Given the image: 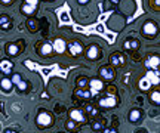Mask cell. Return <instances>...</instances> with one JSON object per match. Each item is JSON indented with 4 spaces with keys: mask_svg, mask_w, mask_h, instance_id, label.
Masks as SVG:
<instances>
[{
    "mask_svg": "<svg viewBox=\"0 0 160 133\" xmlns=\"http://www.w3.org/2000/svg\"><path fill=\"white\" fill-rule=\"evenodd\" d=\"M159 69H148L147 74L144 75L142 78L139 80L138 86L141 90H148L151 86H156L159 84Z\"/></svg>",
    "mask_w": 160,
    "mask_h": 133,
    "instance_id": "6da1fadb",
    "label": "cell"
},
{
    "mask_svg": "<svg viewBox=\"0 0 160 133\" xmlns=\"http://www.w3.org/2000/svg\"><path fill=\"white\" fill-rule=\"evenodd\" d=\"M142 34L145 37H154L157 34V24L154 21H147L142 25Z\"/></svg>",
    "mask_w": 160,
    "mask_h": 133,
    "instance_id": "7a4b0ae2",
    "label": "cell"
},
{
    "mask_svg": "<svg viewBox=\"0 0 160 133\" xmlns=\"http://www.w3.org/2000/svg\"><path fill=\"white\" fill-rule=\"evenodd\" d=\"M36 121H37V124L42 126V127H48V126H51L52 124V117H51V114H48V112H45V111H42L39 116H37Z\"/></svg>",
    "mask_w": 160,
    "mask_h": 133,
    "instance_id": "3957f363",
    "label": "cell"
},
{
    "mask_svg": "<svg viewBox=\"0 0 160 133\" xmlns=\"http://www.w3.org/2000/svg\"><path fill=\"white\" fill-rule=\"evenodd\" d=\"M89 83V86H91V95L92 96H95L98 92H101L104 89V81L99 80V78H92V80L88 81Z\"/></svg>",
    "mask_w": 160,
    "mask_h": 133,
    "instance_id": "277c9868",
    "label": "cell"
},
{
    "mask_svg": "<svg viewBox=\"0 0 160 133\" xmlns=\"http://www.w3.org/2000/svg\"><path fill=\"white\" fill-rule=\"evenodd\" d=\"M11 80H12V83H13V84L18 87V90H21V92H25V90L28 89V84H27V81L24 80V78H22V77H21L19 74H13V75H12Z\"/></svg>",
    "mask_w": 160,
    "mask_h": 133,
    "instance_id": "5b68a950",
    "label": "cell"
},
{
    "mask_svg": "<svg viewBox=\"0 0 160 133\" xmlns=\"http://www.w3.org/2000/svg\"><path fill=\"white\" fill-rule=\"evenodd\" d=\"M67 47H68L70 53H71L73 56H77V55H82V53H83V45H82L80 41H77V40L70 41Z\"/></svg>",
    "mask_w": 160,
    "mask_h": 133,
    "instance_id": "8992f818",
    "label": "cell"
},
{
    "mask_svg": "<svg viewBox=\"0 0 160 133\" xmlns=\"http://www.w3.org/2000/svg\"><path fill=\"white\" fill-rule=\"evenodd\" d=\"M159 64H160L159 55H150L145 59V67L148 69H159Z\"/></svg>",
    "mask_w": 160,
    "mask_h": 133,
    "instance_id": "52a82bcc",
    "label": "cell"
},
{
    "mask_svg": "<svg viewBox=\"0 0 160 133\" xmlns=\"http://www.w3.org/2000/svg\"><path fill=\"white\" fill-rule=\"evenodd\" d=\"M99 75L104 80H111V78H114V69L110 65H104V67L99 68Z\"/></svg>",
    "mask_w": 160,
    "mask_h": 133,
    "instance_id": "ba28073f",
    "label": "cell"
},
{
    "mask_svg": "<svg viewBox=\"0 0 160 133\" xmlns=\"http://www.w3.org/2000/svg\"><path fill=\"white\" fill-rule=\"evenodd\" d=\"M116 104H117V99L113 95H108L105 98L99 99V107H102V108H113V107H116Z\"/></svg>",
    "mask_w": 160,
    "mask_h": 133,
    "instance_id": "9c48e42d",
    "label": "cell"
},
{
    "mask_svg": "<svg viewBox=\"0 0 160 133\" xmlns=\"http://www.w3.org/2000/svg\"><path fill=\"white\" fill-rule=\"evenodd\" d=\"M110 62H111L113 67H120V65H125L126 59L122 53L116 52V53H111V55H110Z\"/></svg>",
    "mask_w": 160,
    "mask_h": 133,
    "instance_id": "30bf717a",
    "label": "cell"
},
{
    "mask_svg": "<svg viewBox=\"0 0 160 133\" xmlns=\"http://www.w3.org/2000/svg\"><path fill=\"white\" fill-rule=\"evenodd\" d=\"M52 49L57 53H64L65 49H67V43H65L64 39H55L53 43H52Z\"/></svg>",
    "mask_w": 160,
    "mask_h": 133,
    "instance_id": "8fae6325",
    "label": "cell"
},
{
    "mask_svg": "<svg viewBox=\"0 0 160 133\" xmlns=\"http://www.w3.org/2000/svg\"><path fill=\"white\" fill-rule=\"evenodd\" d=\"M86 56H88V59L97 61V58L99 56V46H98V45H91V46L88 47Z\"/></svg>",
    "mask_w": 160,
    "mask_h": 133,
    "instance_id": "7c38bea8",
    "label": "cell"
},
{
    "mask_svg": "<svg viewBox=\"0 0 160 133\" xmlns=\"http://www.w3.org/2000/svg\"><path fill=\"white\" fill-rule=\"evenodd\" d=\"M12 69H13V62H12V61L3 59V61L0 62V73H3V74H11Z\"/></svg>",
    "mask_w": 160,
    "mask_h": 133,
    "instance_id": "4fadbf2b",
    "label": "cell"
},
{
    "mask_svg": "<svg viewBox=\"0 0 160 133\" xmlns=\"http://www.w3.org/2000/svg\"><path fill=\"white\" fill-rule=\"evenodd\" d=\"M70 118L76 123H85V114L82 112L80 110H71L70 111Z\"/></svg>",
    "mask_w": 160,
    "mask_h": 133,
    "instance_id": "5bb4252c",
    "label": "cell"
},
{
    "mask_svg": "<svg viewBox=\"0 0 160 133\" xmlns=\"http://www.w3.org/2000/svg\"><path fill=\"white\" fill-rule=\"evenodd\" d=\"M123 47H125L126 50H135L139 47V41L137 39H128V40L123 43Z\"/></svg>",
    "mask_w": 160,
    "mask_h": 133,
    "instance_id": "9a60e30c",
    "label": "cell"
},
{
    "mask_svg": "<svg viewBox=\"0 0 160 133\" xmlns=\"http://www.w3.org/2000/svg\"><path fill=\"white\" fill-rule=\"evenodd\" d=\"M12 87H13V83L9 77H5V78H2L0 80V89L2 90H5V92H11Z\"/></svg>",
    "mask_w": 160,
    "mask_h": 133,
    "instance_id": "2e32d148",
    "label": "cell"
},
{
    "mask_svg": "<svg viewBox=\"0 0 160 133\" xmlns=\"http://www.w3.org/2000/svg\"><path fill=\"white\" fill-rule=\"evenodd\" d=\"M11 27H12L11 18L8 15H0V28L6 31V30H11Z\"/></svg>",
    "mask_w": 160,
    "mask_h": 133,
    "instance_id": "e0dca14e",
    "label": "cell"
},
{
    "mask_svg": "<svg viewBox=\"0 0 160 133\" xmlns=\"http://www.w3.org/2000/svg\"><path fill=\"white\" fill-rule=\"evenodd\" d=\"M19 49L21 47L15 45V43H9L8 46H6V53L9 55V56H17L18 53H19Z\"/></svg>",
    "mask_w": 160,
    "mask_h": 133,
    "instance_id": "ac0fdd59",
    "label": "cell"
},
{
    "mask_svg": "<svg viewBox=\"0 0 160 133\" xmlns=\"http://www.w3.org/2000/svg\"><path fill=\"white\" fill-rule=\"evenodd\" d=\"M53 52V49H52V45H49V43H42L39 47V53L42 55V56H48L49 53Z\"/></svg>",
    "mask_w": 160,
    "mask_h": 133,
    "instance_id": "d6986e66",
    "label": "cell"
},
{
    "mask_svg": "<svg viewBox=\"0 0 160 133\" xmlns=\"http://www.w3.org/2000/svg\"><path fill=\"white\" fill-rule=\"evenodd\" d=\"M36 9H37V6H31V5H27V3H24V5L21 6V12H22L24 15H28V17L34 15Z\"/></svg>",
    "mask_w": 160,
    "mask_h": 133,
    "instance_id": "ffe728a7",
    "label": "cell"
},
{
    "mask_svg": "<svg viewBox=\"0 0 160 133\" xmlns=\"http://www.w3.org/2000/svg\"><path fill=\"white\" fill-rule=\"evenodd\" d=\"M141 111L139 110H132L131 111V114H129V121L131 123H137L138 120H141Z\"/></svg>",
    "mask_w": 160,
    "mask_h": 133,
    "instance_id": "44dd1931",
    "label": "cell"
},
{
    "mask_svg": "<svg viewBox=\"0 0 160 133\" xmlns=\"http://www.w3.org/2000/svg\"><path fill=\"white\" fill-rule=\"evenodd\" d=\"M27 28H28L30 31H37V30H39V22H37L36 19H28V21H27Z\"/></svg>",
    "mask_w": 160,
    "mask_h": 133,
    "instance_id": "7402d4cb",
    "label": "cell"
},
{
    "mask_svg": "<svg viewBox=\"0 0 160 133\" xmlns=\"http://www.w3.org/2000/svg\"><path fill=\"white\" fill-rule=\"evenodd\" d=\"M150 99H151L154 104H160V92L159 90H156V92L151 93V95H150Z\"/></svg>",
    "mask_w": 160,
    "mask_h": 133,
    "instance_id": "603a6c76",
    "label": "cell"
},
{
    "mask_svg": "<svg viewBox=\"0 0 160 133\" xmlns=\"http://www.w3.org/2000/svg\"><path fill=\"white\" fill-rule=\"evenodd\" d=\"M76 95H77L79 98H83V99H88L92 96L91 92H86V90H76Z\"/></svg>",
    "mask_w": 160,
    "mask_h": 133,
    "instance_id": "cb8c5ba5",
    "label": "cell"
},
{
    "mask_svg": "<svg viewBox=\"0 0 160 133\" xmlns=\"http://www.w3.org/2000/svg\"><path fill=\"white\" fill-rule=\"evenodd\" d=\"M88 81H89V80H88L86 77H80V78H77V84H79L80 87H85Z\"/></svg>",
    "mask_w": 160,
    "mask_h": 133,
    "instance_id": "d4e9b609",
    "label": "cell"
},
{
    "mask_svg": "<svg viewBox=\"0 0 160 133\" xmlns=\"http://www.w3.org/2000/svg\"><path fill=\"white\" fill-rule=\"evenodd\" d=\"M65 126H67V129H70V130H74V127H76V121H73V120L70 118L68 121H67V124H65Z\"/></svg>",
    "mask_w": 160,
    "mask_h": 133,
    "instance_id": "484cf974",
    "label": "cell"
},
{
    "mask_svg": "<svg viewBox=\"0 0 160 133\" xmlns=\"http://www.w3.org/2000/svg\"><path fill=\"white\" fill-rule=\"evenodd\" d=\"M86 111H88L89 114H92V116H97V114H98V111L95 110V108H92L91 105H88V107H86Z\"/></svg>",
    "mask_w": 160,
    "mask_h": 133,
    "instance_id": "4316f807",
    "label": "cell"
},
{
    "mask_svg": "<svg viewBox=\"0 0 160 133\" xmlns=\"http://www.w3.org/2000/svg\"><path fill=\"white\" fill-rule=\"evenodd\" d=\"M24 3L31 5V6H37V5H39V0H24Z\"/></svg>",
    "mask_w": 160,
    "mask_h": 133,
    "instance_id": "83f0119b",
    "label": "cell"
},
{
    "mask_svg": "<svg viewBox=\"0 0 160 133\" xmlns=\"http://www.w3.org/2000/svg\"><path fill=\"white\" fill-rule=\"evenodd\" d=\"M92 127L95 129V130H101V124H99V123H93V124H92Z\"/></svg>",
    "mask_w": 160,
    "mask_h": 133,
    "instance_id": "f1b7e54d",
    "label": "cell"
},
{
    "mask_svg": "<svg viewBox=\"0 0 160 133\" xmlns=\"http://www.w3.org/2000/svg\"><path fill=\"white\" fill-rule=\"evenodd\" d=\"M77 3H79V5H88L89 0H77Z\"/></svg>",
    "mask_w": 160,
    "mask_h": 133,
    "instance_id": "f546056e",
    "label": "cell"
},
{
    "mask_svg": "<svg viewBox=\"0 0 160 133\" xmlns=\"http://www.w3.org/2000/svg\"><path fill=\"white\" fill-rule=\"evenodd\" d=\"M0 2H2V3H5V5H9V3H12L13 0H0Z\"/></svg>",
    "mask_w": 160,
    "mask_h": 133,
    "instance_id": "4dcf8cb0",
    "label": "cell"
},
{
    "mask_svg": "<svg viewBox=\"0 0 160 133\" xmlns=\"http://www.w3.org/2000/svg\"><path fill=\"white\" fill-rule=\"evenodd\" d=\"M105 133H117V132H116V130H107Z\"/></svg>",
    "mask_w": 160,
    "mask_h": 133,
    "instance_id": "1f68e13d",
    "label": "cell"
},
{
    "mask_svg": "<svg viewBox=\"0 0 160 133\" xmlns=\"http://www.w3.org/2000/svg\"><path fill=\"white\" fill-rule=\"evenodd\" d=\"M138 133H147V132H145V130H141V132H138Z\"/></svg>",
    "mask_w": 160,
    "mask_h": 133,
    "instance_id": "d6a6232c",
    "label": "cell"
}]
</instances>
